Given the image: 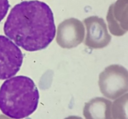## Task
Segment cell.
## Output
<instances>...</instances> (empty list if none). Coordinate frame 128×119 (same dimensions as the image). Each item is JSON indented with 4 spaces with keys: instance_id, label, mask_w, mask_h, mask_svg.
<instances>
[{
    "instance_id": "cell-10",
    "label": "cell",
    "mask_w": 128,
    "mask_h": 119,
    "mask_svg": "<svg viewBox=\"0 0 128 119\" xmlns=\"http://www.w3.org/2000/svg\"><path fill=\"white\" fill-rule=\"evenodd\" d=\"M10 7L8 0H0V22L7 14Z\"/></svg>"
},
{
    "instance_id": "cell-2",
    "label": "cell",
    "mask_w": 128,
    "mask_h": 119,
    "mask_svg": "<svg viewBox=\"0 0 128 119\" xmlns=\"http://www.w3.org/2000/svg\"><path fill=\"white\" fill-rule=\"evenodd\" d=\"M40 94L34 82L26 76L6 80L0 88V110L14 119L28 117L36 110Z\"/></svg>"
},
{
    "instance_id": "cell-9",
    "label": "cell",
    "mask_w": 128,
    "mask_h": 119,
    "mask_svg": "<svg viewBox=\"0 0 128 119\" xmlns=\"http://www.w3.org/2000/svg\"><path fill=\"white\" fill-rule=\"evenodd\" d=\"M112 114L114 119H128V93L113 102Z\"/></svg>"
},
{
    "instance_id": "cell-1",
    "label": "cell",
    "mask_w": 128,
    "mask_h": 119,
    "mask_svg": "<svg viewBox=\"0 0 128 119\" xmlns=\"http://www.w3.org/2000/svg\"><path fill=\"white\" fill-rule=\"evenodd\" d=\"M4 32L17 46L26 51L44 49L56 35L52 10L42 1H22L10 11L4 25Z\"/></svg>"
},
{
    "instance_id": "cell-6",
    "label": "cell",
    "mask_w": 128,
    "mask_h": 119,
    "mask_svg": "<svg viewBox=\"0 0 128 119\" xmlns=\"http://www.w3.org/2000/svg\"><path fill=\"white\" fill-rule=\"evenodd\" d=\"M86 37L84 44L91 49H102L106 47L111 40L107 26L102 19L90 17L84 20Z\"/></svg>"
},
{
    "instance_id": "cell-4",
    "label": "cell",
    "mask_w": 128,
    "mask_h": 119,
    "mask_svg": "<svg viewBox=\"0 0 128 119\" xmlns=\"http://www.w3.org/2000/svg\"><path fill=\"white\" fill-rule=\"evenodd\" d=\"M23 60L20 49L11 40L0 35V80L11 78L20 71Z\"/></svg>"
},
{
    "instance_id": "cell-7",
    "label": "cell",
    "mask_w": 128,
    "mask_h": 119,
    "mask_svg": "<svg viewBox=\"0 0 128 119\" xmlns=\"http://www.w3.org/2000/svg\"><path fill=\"white\" fill-rule=\"evenodd\" d=\"M107 21L112 35L121 36L126 34L128 31V0H118L111 6Z\"/></svg>"
},
{
    "instance_id": "cell-3",
    "label": "cell",
    "mask_w": 128,
    "mask_h": 119,
    "mask_svg": "<svg viewBox=\"0 0 128 119\" xmlns=\"http://www.w3.org/2000/svg\"><path fill=\"white\" fill-rule=\"evenodd\" d=\"M98 83L105 97L116 99L128 92V71L121 65H111L100 74Z\"/></svg>"
},
{
    "instance_id": "cell-11",
    "label": "cell",
    "mask_w": 128,
    "mask_h": 119,
    "mask_svg": "<svg viewBox=\"0 0 128 119\" xmlns=\"http://www.w3.org/2000/svg\"><path fill=\"white\" fill-rule=\"evenodd\" d=\"M64 119H82L81 117H78V116H70V117H68Z\"/></svg>"
},
{
    "instance_id": "cell-8",
    "label": "cell",
    "mask_w": 128,
    "mask_h": 119,
    "mask_svg": "<svg viewBox=\"0 0 128 119\" xmlns=\"http://www.w3.org/2000/svg\"><path fill=\"white\" fill-rule=\"evenodd\" d=\"M112 102L103 97H96L85 104L83 115L86 119H114Z\"/></svg>"
},
{
    "instance_id": "cell-5",
    "label": "cell",
    "mask_w": 128,
    "mask_h": 119,
    "mask_svg": "<svg viewBox=\"0 0 128 119\" xmlns=\"http://www.w3.org/2000/svg\"><path fill=\"white\" fill-rule=\"evenodd\" d=\"M84 34V27L81 21L76 19H69L58 26L56 41L62 48H73L83 41Z\"/></svg>"
}]
</instances>
